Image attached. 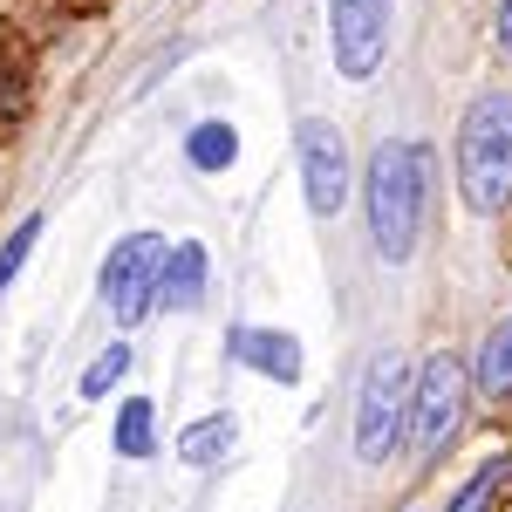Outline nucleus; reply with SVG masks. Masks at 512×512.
Wrapping results in <instances>:
<instances>
[{
  "mask_svg": "<svg viewBox=\"0 0 512 512\" xmlns=\"http://www.w3.org/2000/svg\"><path fill=\"white\" fill-rule=\"evenodd\" d=\"M226 451H233V417H226V410H219V417H198V424L178 431V458H185V465H219Z\"/></svg>",
  "mask_w": 512,
  "mask_h": 512,
  "instance_id": "10",
  "label": "nucleus"
},
{
  "mask_svg": "<svg viewBox=\"0 0 512 512\" xmlns=\"http://www.w3.org/2000/svg\"><path fill=\"white\" fill-rule=\"evenodd\" d=\"M158 274H164V239L158 233H130L117 253H110V267H103V301H110V315H117L123 328L158 308Z\"/></svg>",
  "mask_w": 512,
  "mask_h": 512,
  "instance_id": "5",
  "label": "nucleus"
},
{
  "mask_svg": "<svg viewBox=\"0 0 512 512\" xmlns=\"http://www.w3.org/2000/svg\"><path fill=\"white\" fill-rule=\"evenodd\" d=\"M294 144H301L308 212H315V219H335V212H342V198H349V144H342V130H335V123H321V117H308Z\"/></svg>",
  "mask_w": 512,
  "mask_h": 512,
  "instance_id": "7",
  "label": "nucleus"
},
{
  "mask_svg": "<svg viewBox=\"0 0 512 512\" xmlns=\"http://www.w3.org/2000/svg\"><path fill=\"white\" fill-rule=\"evenodd\" d=\"M499 485H506V458H485V465H478V478L458 492V499H451V512H492Z\"/></svg>",
  "mask_w": 512,
  "mask_h": 512,
  "instance_id": "14",
  "label": "nucleus"
},
{
  "mask_svg": "<svg viewBox=\"0 0 512 512\" xmlns=\"http://www.w3.org/2000/svg\"><path fill=\"white\" fill-rule=\"evenodd\" d=\"M158 403H144V396H130L123 403V417H117V451L123 458H144L151 444H158V417H151Z\"/></svg>",
  "mask_w": 512,
  "mask_h": 512,
  "instance_id": "12",
  "label": "nucleus"
},
{
  "mask_svg": "<svg viewBox=\"0 0 512 512\" xmlns=\"http://www.w3.org/2000/svg\"><path fill=\"white\" fill-rule=\"evenodd\" d=\"M458 192L472 212H499L512 198V96H478L458 130Z\"/></svg>",
  "mask_w": 512,
  "mask_h": 512,
  "instance_id": "2",
  "label": "nucleus"
},
{
  "mask_svg": "<svg viewBox=\"0 0 512 512\" xmlns=\"http://www.w3.org/2000/svg\"><path fill=\"white\" fill-rule=\"evenodd\" d=\"M458 410H465V369L458 355H431L410 383V410H403V437L417 458H437L451 431H458Z\"/></svg>",
  "mask_w": 512,
  "mask_h": 512,
  "instance_id": "3",
  "label": "nucleus"
},
{
  "mask_svg": "<svg viewBox=\"0 0 512 512\" xmlns=\"http://www.w3.org/2000/svg\"><path fill=\"white\" fill-rule=\"evenodd\" d=\"M424 226V144H376L369 158V233L383 260H410Z\"/></svg>",
  "mask_w": 512,
  "mask_h": 512,
  "instance_id": "1",
  "label": "nucleus"
},
{
  "mask_svg": "<svg viewBox=\"0 0 512 512\" xmlns=\"http://www.w3.org/2000/svg\"><path fill=\"white\" fill-rule=\"evenodd\" d=\"M335 21V69L342 82H369L390 48V0H328Z\"/></svg>",
  "mask_w": 512,
  "mask_h": 512,
  "instance_id": "6",
  "label": "nucleus"
},
{
  "mask_svg": "<svg viewBox=\"0 0 512 512\" xmlns=\"http://www.w3.org/2000/svg\"><path fill=\"white\" fill-rule=\"evenodd\" d=\"M478 390L485 396H506L512 390V315L485 335V349H478Z\"/></svg>",
  "mask_w": 512,
  "mask_h": 512,
  "instance_id": "11",
  "label": "nucleus"
},
{
  "mask_svg": "<svg viewBox=\"0 0 512 512\" xmlns=\"http://www.w3.org/2000/svg\"><path fill=\"white\" fill-rule=\"evenodd\" d=\"M499 48H506V55H512V0H506V7H499Z\"/></svg>",
  "mask_w": 512,
  "mask_h": 512,
  "instance_id": "17",
  "label": "nucleus"
},
{
  "mask_svg": "<svg viewBox=\"0 0 512 512\" xmlns=\"http://www.w3.org/2000/svg\"><path fill=\"white\" fill-rule=\"evenodd\" d=\"M403 410H410V369L403 355H376L362 376V410H355V458L383 465L403 437Z\"/></svg>",
  "mask_w": 512,
  "mask_h": 512,
  "instance_id": "4",
  "label": "nucleus"
},
{
  "mask_svg": "<svg viewBox=\"0 0 512 512\" xmlns=\"http://www.w3.org/2000/svg\"><path fill=\"white\" fill-rule=\"evenodd\" d=\"M226 349H233L246 369L274 376V383H294V376H301V349H294V335H274V328H233Z\"/></svg>",
  "mask_w": 512,
  "mask_h": 512,
  "instance_id": "8",
  "label": "nucleus"
},
{
  "mask_svg": "<svg viewBox=\"0 0 512 512\" xmlns=\"http://www.w3.org/2000/svg\"><path fill=\"white\" fill-rule=\"evenodd\" d=\"M185 151H192V164H198V171H226V164L239 158V137L226 130V123H198Z\"/></svg>",
  "mask_w": 512,
  "mask_h": 512,
  "instance_id": "13",
  "label": "nucleus"
},
{
  "mask_svg": "<svg viewBox=\"0 0 512 512\" xmlns=\"http://www.w3.org/2000/svg\"><path fill=\"white\" fill-rule=\"evenodd\" d=\"M198 287H205V246H178V253H164V274H158V301H171V308H185V301H198Z\"/></svg>",
  "mask_w": 512,
  "mask_h": 512,
  "instance_id": "9",
  "label": "nucleus"
},
{
  "mask_svg": "<svg viewBox=\"0 0 512 512\" xmlns=\"http://www.w3.org/2000/svg\"><path fill=\"white\" fill-rule=\"evenodd\" d=\"M35 239H41V219H21V226H14V239L0 246V294H7V287L21 280V267H28V253H35Z\"/></svg>",
  "mask_w": 512,
  "mask_h": 512,
  "instance_id": "15",
  "label": "nucleus"
},
{
  "mask_svg": "<svg viewBox=\"0 0 512 512\" xmlns=\"http://www.w3.org/2000/svg\"><path fill=\"white\" fill-rule=\"evenodd\" d=\"M123 369H130V349H123V342H117V349H103L96 362H89V376H82V396L117 390V383H123Z\"/></svg>",
  "mask_w": 512,
  "mask_h": 512,
  "instance_id": "16",
  "label": "nucleus"
}]
</instances>
